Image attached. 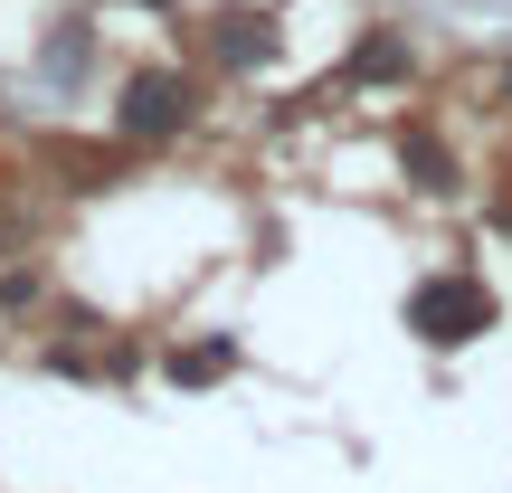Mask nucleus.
Segmentation results:
<instances>
[{
	"label": "nucleus",
	"mask_w": 512,
	"mask_h": 493,
	"mask_svg": "<svg viewBox=\"0 0 512 493\" xmlns=\"http://www.w3.org/2000/svg\"><path fill=\"white\" fill-rule=\"evenodd\" d=\"M408 323H418L427 342H446V351H456V342H475V332L494 323V294H484L475 275H427V285L408 294Z\"/></svg>",
	"instance_id": "f257e3e1"
},
{
	"label": "nucleus",
	"mask_w": 512,
	"mask_h": 493,
	"mask_svg": "<svg viewBox=\"0 0 512 493\" xmlns=\"http://www.w3.org/2000/svg\"><path fill=\"white\" fill-rule=\"evenodd\" d=\"M114 124H124L133 143H162V133H181V124H190V86H181L171 67L133 76V86H124V105H114Z\"/></svg>",
	"instance_id": "f03ea898"
},
{
	"label": "nucleus",
	"mask_w": 512,
	"mask_h": 493,
	"mask_svg": "<svg viewBox=\"0 0 512 493\" xmlns=\"http://www.w3.org/2000/svg\"><path fill=\"white\" fill-rule=\"evenodd\" d=\"M209 48H219L228 67H256V57H266L275 38H266V19H247V10H228V19H219V38H209Z\"/></svg>",
	"instance_id": "7ed1b4c3"
},
{
	"label": "nucleus",
	"mask_w": 512,
	"mask_h": 493,
	"mask_svg": "<svg viewBox=\"0 0 512 493\" xmlns=\"http://www.w3.org/2000/svg\"><path fill=\"white\" fill-rule=\"evenodd\" d=\"M399 67H408V48H399V38H370V48L351 57V76H399Z\"/></svg>",
	"instance_id": "20e7f679"
},
{
	"label": "nucleus",
	"mask_w": 512,
	"mask_h": 493,
	"mask_svg": "<svg viewBox=\"0 0 512 493\" xmlns=\"http://www.w3.org/2000/svg\"><path fill=\"white\" fill-rule=\"evenodd\" d=\"M171 370H181V380H219V370H228V351H219V342H209V351H181Z\"/></svg>",
	"instance_id": "39448f33"
}]
</instances>
